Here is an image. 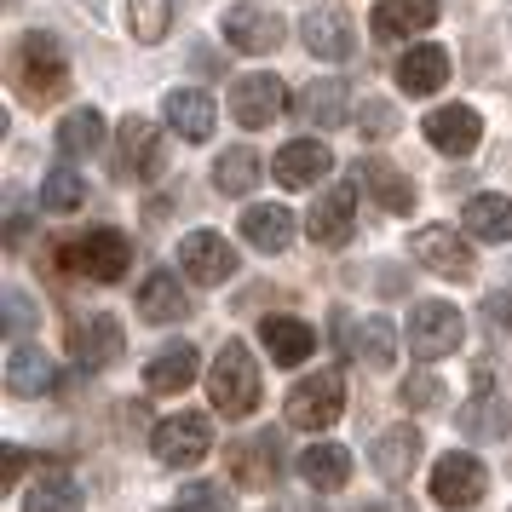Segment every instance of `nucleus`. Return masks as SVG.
<instances>
[{
	"mask_svg": "<svg viewBox=\"0 0 512 512\" xmlns=\"http://www.w3.org/2000/svg\"><path fill=\"white\" fill-rule=\"evenodd\" d=\"M12 81H18L24 104H58L70 87V58L58 47V35H41V29L24 35L12 52Z\"/></svg>",
	"mask_w": 512,
	"mask_h": 512,
	"instance_id": "1",
	"label": "nucleus"
},
{
	"mask_svg": "<svg viewBox=\"0 0 512 512\" xmlns=\"http://www.w3.org/2000/svg\"><path fill=\"white\" fill-rule=\"evenodd\" d=\"M208 397H213V409L231 415V420L259 409V363L242 340H225L219 346V357H213V369H208Z\"/></svg>",
	"mask_w": 512,
	"mask_h": 512,
	"instance_id": "2",
	"label": "nucleus"
},
{
	"mask_svg": "<svg viewBox=\"0 0 512 512\" xmlns=\"http://www.w3.org/2000/svg\"><path fill=\"white\" fill-rule=\"evenodd\" d=\"M282 415L288 426H300V432H323L334 420L346 415V374L340 369H317L294 380V392L282 397Z\"/></svg>",
	"mask_w": 512,
	"mask_h": 512,
	"instance_id": "3",
	"label": "nucleus"
},
{
	"mask_svg": "<svg viewBox=\"0 0 512 512\" xmlns=\"http://www.w3.org/2000/svg\"><path fill=\"white\" fill-rule=\"evenodd\" d=\"M64 265H70L75 277H93V282H121L127 271H133V242H127V231H116V225H93L87 236H75V242H64Z\"/></svg>",
	"mask_w": 512,
	"mask_h": 512,
	"instance_id": "4",
	"label": "nucleus"
},
{
	"mask_svg": "<svg viewBox=\"0 0 512 512\" xmlns=\"http://www.w3.org/2000/svg\"><path fill=\"white\" fill-rule=\"evenodd\" d=\"M150 449H156V461L167 466H196L213 455V420L196 415V409H179V415H167L156 432H150Z\"/></svg>",
	"mask_w": 512,
	"mask_h": 512,
	"instance_id": "5",
	"label": "nucleus"
},
{
	"mask_svg": "<svg viewBox=\"0 0 512 512\" xmlns=\"http://www.w3.org/2000/svg\"><path fill=\"white\" fill-rule=\"evenodd\" d=\"M409 254L432 271V277L443 282H466L472 271H478V259H472V242H466L455 225H420L415 242H409Z\"/></svg>",
	"mask_w": 512,
	"mask_h": 512,
	"instance_id": "6",
	"label": "nucleus"
},
{
	"mask_svg": "<svg viewBox=\"0 0 512 512\" xmlns=\"http://www.w3.org/2000/svg\"><path fill=\"white\" fill-rule=\"evenodd\" d=\"M461 311L449 300H420L415 311H409V351H415L420 363H438V357H449V351L461 346Z\"/></svg>",
	"mask_w": 512,
	"mask_h": 512,
	"instance_id": "7",
	"label": "nucleus"
},
{
	"mask_svg": "<svg viewBox=\"0 0 512 512\" xmlns=\"http://www.w3.org/2000/svg\"><path fill=\"white\" fill-rule=\"evenodd\" d=\"M121 351H127V328L116 317L93 311V317H75L70 323V357L81 369H116Z\"/></svg>",
	"mask_w": 512,
	"mask_h": 512,
	"instance_id": "8",
	"label": "nucleus"
},
{
	"mask_svg": "<svg viewBox=\"0 0 512 512\" xmlns=\"http://www.w3.org/2000/svg\"><path fill=\"white\" fill-rule=\"evenodd\" d=\"M484 489H489V472L478 455H443L438 466H432V501L449 512H466V507H478L484 501Z\"/></svg>",
	"mask_w": 512,
	"mask_h": 512,
	"instance_id": "9",
	"label": "nucleus"
},
{
	"mask_svg": "<svg viewBox=\"0 0 512 512\" xmlns=\"http://www.w3.org/2000/svg\"><path fill=\"white\" fill-rule=\"evenodd\" d=\"M179 271H185L196 288H219V282L236 277V248L213 231H190L185 242H179Z\"/></svg>",
	"mask_w": 512,
	"mask_h": 512,
	"instance_id": "10",
	"label": "nucleus"
},
{
	"mask_svg": "<svg viewBox=\"0 0 512 512\" xmlns=\"http://www.w3.org/2000/svg\"><path fill=\"white\" fill-rule=\"evenodd\" d=\"M225 472H231L242 489H271L282 472V438L277 432H254L225 449Z\"/></svg>",
	"mask_w": 512,
	"mask_h": 512,
	"instance_id": "11",
	"label": "nucleus"
},
{
	"mask_svg": "<svg viewBox=\"0 0 512 512\" xmlns=\"http://www.w3.org/2000/svg\"><path fill=\"white\" fill-rule=\"evenodd\" d=\"M420 133H426V144L443 150V156H472L478 139H484V116H478L472 104H438L432 116L420 121Z\"/></svg>",
	"mask_w": 512,
	"mask_h": 512,
	"instance_id": "12",
	"label": "nucleus"
},
{
	"mask_svg": "<svg viewBox=\"0 0 512 512\" xmlns=\"http://www.w3.org/2000/svg\"><path fill=\"white\" fill-rule=\"evenodd\" d=\"M455 420H461V432L472 443H495V438H507L512 432V409H507V397L489 386V363H478V392L461 403V415Z\"/></svg>",
	"mask_w": 512,
	"mask_h": 512,
	"instance_id": "13",
	"label": "nucleus"
},
{
	"mask_svg": "<svg viewBox=\"0 0 512 512\" xmlns=\"http://www.w3.org/2000/svg\"><path fill=\"white\" fill-rule=\"evenodd\" d=\"M225 41H231L236 52H248V58L277 52L282 47V18L271 6H259V0H236L231 12H225Z\"/></svg>",
	"mask_w": 512,
	"mask_h": 512,
	"instance_id": "14",
	"label": "nucleus"
},
{
	"mask_svg": "<svg viewBox=\"0 0 512 512\" xmlns=\"http://www.w3.org/2000/svg\"><path fill=\"white\" fill-rule=\"evenodd\" d=\"M351 231H357V185H334L317 208L305 213V236L317 248H346Z\"/></svg>",
	"mask_w": 512,
	"mask_h": 512,
	"instance_id": "15",
	"label": "nucleus"
},
{
	"mask_svg": "<svg viewBox=\"0 0 512 512\" xmlns=\"http://www.w3.org/2000/svg\"><path fill=\"white\" fill-rule=\"evenodd\" d=\"M271 173H277V185H288V190H311L317 179L334 173V150H328L323 139H294V144L277 150Z\"/></svg>",
	"mask_w": 512,
	"mask_h": 512,
	"instance_id": "16",
	"label": "nucleus"
},
{
	"mask_svg": "<svg viewBox=\"0 0 512 512\" xmlns=\"http://www.w3.org/2000/svg\"><path fill=\"white\" fill-rule=\"evenodd\" d=\"M438 24V0H374L369 35L374 41H409L420 29Z\"/></svg>",
	"mask_w": 512,
	"mask_h": 512,
	"instance_id": "17",
	"label": "nucleus"
},
{
	"mask_svg": "<svg viewBox=\"0 0 512 512\" xmlns=\"http://www.w3.org/2000/svg\"><path fill=\"white\" fill-rule=\"evenodd\" d=\"M420 455H426V443H420L415 426H392V432H380V438H374V472H380V484L403 489L409 478H415Z\"/></svg>",
	"mask_w": 512,
	"mask_h": 512,
	"instance_id": "18",
	"label": "nucleus"
},
{
	"mask_svg": "<svg viewBox=\"0 0 512 512\" xmlns=\"http://www.w3.org/2000/svg\"><path fill=\"white\" fill-rule=\"evenodd\" d=\"M213 98L202 93V87H173V93L162 98V121L179 133L185 144H208L213 139Z\"/></svg>",
	"mask_w": 512,
	"mask_h": 512,
	"instance_id": "19",
	"label": "nucleus"
},
{
	"mask_svg": "<svg viewBox=\"0 0 512 512\" xmlns=\"http://www.w3.org/2000/svg\"><path fill=\"white\" fill-rule=\"evenodd\" d=\"M231 116L242 127H271L282 116V81L277 75H242V81H231Z\"/></svg>",
	"mask_w": 512,
	"mask_h": 512,
	"instance_id": "20",
	"label": "nucleus"
},
{
	"mask_svg": "<svg viewBox=\"0 0 512 512\" xmlns=\"http://www.w3.org/2000/svg\"><path fill=\"white\" fill-rule=\"evenodd\" d=\"M300 35L311 58H328V64H346L351 58V24L340 6H317V12H305L300 18Z\"/></svg>",
	"mask_w": 512,
	"mask_h": 512,
	"instance_id": "21",
	"label": "nucleus"
},
{
	"mask_svg": "<svg viewBox=\"0 0 512 512\" xmlns=\"http://www.w3.org/2000/svg\"><path fill=\"white\" fill-rule=\"evenodd\" d=\"M196 374H202V351L190 346V340H173V346H162L144 363V386L150 392H185Z\"/></svg>",
	"mask_w": 512,
	"mask_h": 512,
	"instance_id": "22",
	"label": "nucleus"
},
{
	"mask_svg": "<svg viewBox=\"0 0 512 512\" xmlns=\"http://www.w3.org/2000/svg\"><path fill=\"white\" fill-rule=\"evenodd\" d=\"M58 363H52L41 346H18L12 351V363H6V392L12 397H47V392H58Z\"/></svg>",
	"mask_w": 512,
	"mask_h": 512,
	"instance_id": "23",
	"label": "nucleus"
},
{
	"mask_svg": "<svg viewBox=\"0 0 512 512\" xmlns=\"http://www.w3.org/2000/svg\"><path fill=\"white\" fill-rule=\"evenodd\" d=\"M121 173L127 179H156L162 173V133L144 116L121 121Z\"/></svg>",
	"mask_w": 512,
	"mask_h": 512,
	"instance_id": "24",
	"label": "nucleus"
},
{
	"mask_svg": "<svg viewBox=\"0 0 512 512\" xmlns=\"http://www.w3.org/2000/svg\"><path fill=\"white\" fill-rule=\"evenodd\" d=\"M443 81H449V52L443 47H409L403 58H397V87L409 98H426V93H438Z\"/></svg>",
	"mask_w": 512,
	"mask_h": 512,
	"instance_id": "25",
	"label": "nucleus"
},
{
	"mask_svg": "<svg viewBox=\"0 0 512 512\" xmlns=\"http://www.w3.org/2000/svg\"><path fill=\"white\" fill-rule=\"evenodd\" d=\"M294 116H300L305 127H317V133L340 127V121H346V81L323 75V81L300 87V98H294Z\"/></svg>",
	"mask_w": 512,
	"mask_h": 512,
	"instance_id": "26",
	"label": "nucleus"
},
{
	"mask_svg": "<svg viewBox=\"0 0 512 512\" xmlns=\"http://www.w3.org/2000/svg\"><path fill=\"white\" fill-rule=\"evenodd\" d=\"M357 190H369L386 213H409V208H415V185H409L392 162H380V156L357 162Z\"/></svg>",
	"mask_w": 512,
	"mask_h": 512,
	"instance_id": "27",
	"label": "nucleus"
},
{
	"mask_svg": "<svg viewBox=\"0 0 512 512\" xmlns=\"http://www.w3.org/2000/svg\"><path fill=\"white\" fill-rule=\"evenodd\" d=\"M139 317L144 323H179V317H190V300L173 271H150L139 282Z\"/></svg>",
	"mask_w": 512,
	"mask_h": 512,
	"instance_id": "28",
	"label": "nucleus"
},
{
	"mask_svg": "<svg viewBox=\"0 0 512 512\" xmlns=\"http://www.w3.org/2000/svg\"><path fill=\"white\" fill-rule=\"evenodd\" d=\"M300 478L311 489H323V495L346 489L351 484V449H340V443H311L300 455Z\"/></svg>",
	"mask_w": 512,
	"mask_h": 512,
	"instance_id": "29",
	"label": "nucleus"
},
{
	"mask_svg": "<svg viewBox=\"0 0 512 512\" xmlns=\"http://www.w3.org/2000/svg\"><path fill=\"white\" fill-rule=\"evenodd\" d=\"M24 512H81V484L70 466H41V478L29 484Z\"/></svg>",
	"mask_w": 512,
	"mask_h": 512,
	"instance_id": "30",
	"label": "nucleus"
},
{
	"mask_svg": "<svg viewBox=\"0 0 512 512\" xmlns=\"http://www.w3.org/2000/svg\"><path fill=\"white\" fill-rule=\"evenodd\" d=\"M242 242L248 248H259V254H282L288 242H294V213L288 208H248L242 213Z\"/></svg>",
	"mask_w": 512,
	"mask_h": 512,
	"instance_id": "31",
	"label": "nucleus"
},
{
	"mask_svg": "<svg viewBox=\"0 0 512 512\" xmlns=\"http://www.w3.org/2000/svg\"><path fill=\"white\" fill-rule=\"evenodd\" d=\"M259 340L271 346V363H305L311 357V346H317V334H311V323H300V317H265L259 323Z\"/></svg>",
	"mask_w": 512,
	"mask_h": 512,
	"instance_id": "32",
	"label": "nucleus"
},
{
	"mask_svg": "<svg viewBox=\"0 0 512 512\" xmlns=\"http://www.w3.org/2000/svg\"><path fill=\"white\" fill-rule=\"evenodd\" d=\"M461 225H466V236H478V242H512V202L484 190V196L466 202Z\"/></svg>",
	"mask_w": 512,
	"mask_h": 512,
	"instance_id": "33",
	"label": "nucleus"
},
{
	"mask_svg": "<svg viewBox=\"0 0 512 512\" xmlns=\"http://www.w3.org/2000/svg\"><path fill=\"white\" fill-rule=\"evenodd\" d=\"M254 185H259V156L254 150L236 144V150H225V156L213 162V190H219V196H248Z\"/></svg>",
	"mask_w": 512,
	"mask_h": 512,
	"instance_id": "34",
	"label": "nucleus"
},
{
	"mask_svg": "<svg viewBox=\"0 0 512 512\" xmlns=\"http://www.w3.org/2000/svg\"><path fill=\"white\" fill-rule=\"evenodd\" d=\"M98 144H104V116H98V110H70L64 127H58V150H64L70 162H81V156H93Z\"/></svg>",
	"mask_w": 512,
	"mask_h": 512,
	"instance_id": "35",
	"label": "nucleus"
},
{
	"mask_svg": "<svg viewBox=\"0 0 512 512\" xmlns=\"http://www.w3.org/2000/svg\"><path fill=\"white\" fill-rule=\"evenodd\" d=\"M351 357H363L369 369H392V357H397V334L386 317H363V328L351 334Z\"/></svg>",
	"mask_w": 512,
	"mask_h": 512,
	"instance_id": "36",
	"label": "nucleus"
},
{
	"mask_svg": "<svg viewBox=\"0 0 512 512\" xmlns=\"http://www.w3.org/2000/svg\"><path fill=\"white\" fill-rule=\"evenodd\" d=\"M127 24H133V41H167L173 29V0H127Z\"/></svg>",
	"mask_w": 512,
	"mask_h": 512,
	"instance_id": "37",
	"label": "nucleus"
},
{
	"mask_svg": "<svg viewBox=\"0 0 512 512\" xmlns=\"http://www.w3.org/2000/svg\"><path fill=\"white\" fill-rule=\"evenodd\" d=\"M81 202H87V179L75 167H58V173L41 179V208L47 213H75Z\"/></svg>",
	"mask_w": 512,
	"mask_h": 512,
	"instance_id": "38",
	"label": "nucleus"
},
{
	"mask_svg": "<svg viewBox=\"0 0 512 512\" xmlns=\"http://www.w3.org/2000/svg\"><path fill=\"white\" fill-rule=\"evenodd\" d=\"M179 512H231L225 484H190V489H179Z\"/></svg>",
	"mask_w": 512,
	"mask_h": 512,
	"instance_id": "39",
	"label": "nucleus"
},
{
	"mask_svg": "<svg viewBox=\"0 0 512 512\" xmlns=\"http://www.w3.org/2000/svg\"><path fill=\"white\" fill-rule=\"evenodd\" d=\"M29 328H35V305H29V294L24 288H6V334L24 340Z\"/></svg>",
	"mask_w": 512,
	"mask_h": 512,
	"instance_id": "40",
	"label": "nucleus"
},
{
	"mask_svg": "<svg viewBox=\"0 0 512 512\" xmlns=\"http://www.w3.org/2000/svg\"><path fill=\"white\" fill-rule=\"evenodd\" d=\"M403 403L409 409H443V386L426 380V374H415V380H403Z\"/></svg>",
	"mask_w": 512,
	"mask_h": 512,
	"instance_id": "41",
	"label": "nucleus"
},
{
	"mask_svg": "<svg viewBox=\"0 0 512 512\" xmlns=\"http://www.w3.org/2000/svg\"><path fill=\"white\" fill-rule=\"evenodd\" d=\"M357 127H369V139H386V133H392L397 127V116H392V104H363V110H357Z\"/></svg>",
	"mask_w": 512,
	"mask_h": 512,
	"instance_id": "42",
	"label": "nucleus"
},
{
	"mask_svg": "<svg viewBox=\"0 0 512 512\" xmlns=\"http://www.w3.org/2000/svg\"><path fill=\"white\" fill-rule=\"evenodd\" d=\"M484 317H489V328H512V288L484 294Z\"/></svg>",
	"mask_w": 512,
	"mask_h": 512,
	"instance_id": "43",
	"label": "nucleus"
},
{
	"mask_svg": "<svg viewBox=\"0 0 512 512\" xmlns=\"http://www.w3.org/2000/svg\"><path fill=\"white\" fill-rule=\"evenodd\" d=\"M24 466H29V455L18 449V443H6V489H12L18 478H24Z\"/></svg>",
	"mask_w": 512,
	"mask_h": 512,
	"instance_id": "44",
	"label": "nucleus"
},
{
	"mask_svg": "<svg viewBox=\"0 0 512 512\" xmlns=\"http://www.w3.org/2000/svg\"><path fill=\"white\" fill-rule=\"evenodd\" d=\"M357 512H392V507H357Z\"/></svg>",
	"mask_w": 512,
	"mask_h": 512,
	"instance_id": "45",
	"label": "nucleus"
},
{
	"mask_svg": "<svg viewBox=\"0 0 512 512\" xmlns=\"http://www.w3.org/2000/svg\"><path fill=\"white\" fill-rule=\"evenodd\" d=\"M173 512H179V507H173Z\"/></svg>",
	"mask_w": 512,
	"mask_h": 512,
	"instance_id": "46",
	"label": "nucleus"
}]
</instances>
